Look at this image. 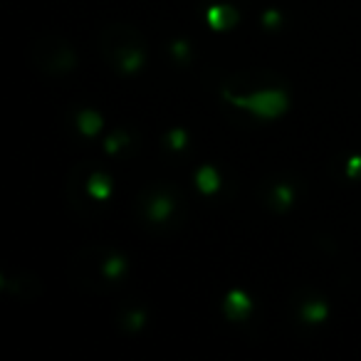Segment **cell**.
I'll return each mask as SVG.
<instances>
[{
    "mask_svg": "<svg viewBox=\"0 0 361 361\" xmlns=\"http://www.w3.org/2000/svg\"><path fill=\"white\" fill-rule=\"evenodd\" d=\"M32 62L40 67L45 75H67L75 70L77 55L72 45H67L60 37H42L32 45Z\"/></svg>",
    "mask_w": 361,
    "mask_h": 361,
    "instance_id": "1",
    "label": "cell"
},
{
    "mask_svg": "<svg viewBox=\"0 0 361 361\" xmlns=\"http://www.w3.org/2000/svg\"><path fill=\"white\" fill-rule=\"evenodd\" d=\"M226 97L233 102L235 106H243V109H250L252 114L262 116V119H275V116L285 114L287 106H290V99L282 90H265V92H255L250 97H233L226 92Z\"/></svg>",
    "mask_w": 361,
    "mask_h": 361,
    "instance_id": "2",
    "label": "cell"
},
{
    "mask_svg": "<svg viewBox=\"0 0 361 361\" xmlns=\"http://www.w3.org/2000/svg\"><path fill=\"white\" fill-rule=\"evenodd\" d=\"M102 52H104L106 60L116 62L121 60V55H126L134 47H141V35L129 25H111L102 32Z\"/></svg>",
    "mask_w": 361,
    "mask_h": 361,
    "instance_id": "3",
    "label": "cell"
},
{
    "mask_svg": "<svg viewBox=\"0 0 361 361\" xmlns=\"http://www.w3.org/2000/svg\"><path fill=\"white\" fill-rule=\"evenodd\" d=\"M206 18L213 30H231L240 20V16H238V11L233 6H213Z\"/></svg>",
    "mask_w": 361,
    "mask_h": 361,
    "instance_id": "4",
    "label": "cell"
},
{
    "mask_svg": "<svg viewBox=\"0 0 361 361\" xmlns=\"http://www.w3.org/2000/svg\"><path fill=\"white\" fill-rule=\"evenodd\" d=\"M250 307H252V302H250V297H247L245 292L233 290V292H228L223 310H226V317L240 322V319H245V317L250 314Z\"/></svg>",
    "mask_w": 361,
    "mask_h": 361,
    "instance_id": "5",
    "label": "cell"
},
{
    "mask_svg": "<svg viewBox=\"0 0 361 361\" xmlns=\"http://www.w3.org/2000/svg\"><path fill=\"white\" fill-rule=\"evenodd\" d=\"M196 183H198V191L201 193H216L221 188V176L213 166H203L201 171L196 173Z\"/></svg>",
    "mask_w": 361,
    "mask_h": 361,
    "instance_id": "6",
    "label": "cell"
},
{
    "mask_svg": "<svg viewBox=\"0 0 361 361\" xmlns=\"http://www.w3.org/2000/svg\"><path fill=\"white\" fill-rule=\"evenodd\" d=\"M87 191H90V196L97 198V201H106L111 193V178L104 173H94L90 178V183H87Z\"/></svg>",
    "mask_w": 361,
    "mask_h": 361,
    "instance_id": "7",
    "label": "cell"
},
{
    "mask_svg": "<svg viewBox=\"0 0 361 361\" xmlns=\"http://www.w3.org/2000/svg\"><path fill=\"white\" fill-rule=\"evenodd\" d=\"M77 126H80V131L85 136H94V134H99V129H102V116L92 109H85L77 116Z\"/></svg>",
    "mask_w": 361,
    "mask_h": 361,
    "instance_id": "8",
    "label": "cell"
},
{
    "mask_svg": "<svg viewBox=\"0 0 361 361\" xmlns=\"http://www.w3.org/2000/svg\"><path fill=\"white\" fill-rule=\"evenodd\" d=\"M171 208H173V203H171L169 196H156L154 201L149 203V218L151 221H166L171 213Z\"/></svg>",
    "mask_w": 361,
    "mask_h": 361,
    "instance_id": "9",
    "label": "cell"
},
{
    "mask_svg": "<svg viewBox=\"0 0 361 361\" xmlns=\"http://www.w3.org/2000/svg\"><path fill=\"white\" fill-rule=\"evenodd\" d=\"M119 65L121 72H136L141 65H144V50L141 47H134V50H129L126 55H121V60L116 62Z\"/></svg>",
    "mask_w": 361,
    "mask_h": 361,
    "instance_id": "10",
    "label": "cell"
},
{
    "mask_svg": "<svg viewBox=\"0 0 361 361\" xmlns=\"http://www.w3.org/2000/svg\"><path fill=\"white\" fill-rule=\"evenodd\" d=\"M302 319L310 322V324H317V322L326 319V305L324 302H307L302 307Z\"/></svg>",
    "mask_w": 361,
    "mask_h": 361,
    "instance_id": "11",
    "label": "cell"
},
{
    "mask_svg": "<svg viewBox=\"0 0 361 361\" xmlns=\"http://www.w3.org/2000/svg\"><path fill=\"white\" fill-rule=\"evenodd\" d=\"M275 206L277 211H287V208L292 206V188L290 186H277L275 188Z\"/></svg>",
    "mask_w": 361,
    "mask_h": 361,
    "instance_id": "12",
    "label": "cell"
},
{
    "mask_svg": "<svg viewBox=\"0 0 361 361\" xmlns=\"http://www.w3.org/2000/svg\"><path fill=\"white\" fill-rule=\"evenodd\" d=\"M126 262L124 257H109V260L104 262V275L106 277H119L121 272H124Z\"/></svg>",
    "mask_w": 361,
    "mask_h": 361,
    "instance_id": "13",
    "label": "cell"
},
{
    "mask_svg": "<svg viewBox=\"0 0 361 361\" xmlns=\"http://www.w3.org/2000/svg\"><path fill=\"white\" fill-rule=\"evenodd\" d=\"M126 141H129V136L124 134V131H119V134H114V136H109V139H106V154H116V151L121 149V146L126 144Z\"/></svg>",
    "mask_w": 361,
    "mask_h": 361,
    "instance_id": "14",
    "label": "cell"
},
{
    "mask_svg": "<svg viewBox=\"0 0 361 361\" xmlns=\"http://www.w3.org/2000/svg\"><path fill=\"white\" fill-rule=\"evenodd\" d=\"M186 141H188V136H186V131L183 129H173L169 134V144H171V149H183V146H186Z\"/></svg>",
    "mask_w": 361,
    "mask_h": 361,
    "instance_id": "15",
    "label": "cell"
},
{
    "mask_svg": "<svg viewBox=\"0 0 361 361\" xmlns=\"http://www.w3.org/2000/svg\"><path fill=\"white\" fill-rule=\"evenodd\" d=\"M171 52H173V57H178L180 62H186L188 60V42H183V40L173 42V45H171Z\"/></svg>",
    "mask_w": 361,
    "mask_h": 361,
    "instance_id": "16",
    "label": "cell"
},
{
    "mask_svg": "<svg viewBox=\"0 0 361 361\" xmlns=\"http://www.w3.org/2000/svg\"><path fill=\"white\" fill-rule=\"evenodd\" d=\"M346 173H349L351 178H359L361 176V156H351L349 164H346Z\"/></svg>",
    "mask_w": 361,
    "mask_h": 361,
    "instance_id": "17",
    "label": "cell"
},
{
    "mask_svg": "<svg viewBox=\"0 0 361 361\" xmlns=\"http://www.w3.org/2000/svg\"><path fill=\"white\" fill-rule=\"evenodd\" d=\"M280 20H282V16H280V13H277V11H267V13H265V18H262V23H265V27H270V30H272V27L280 25Z\"/></svg>",
    "mask_w": 361,
    "mask_h": 361,
    "instance_id": "18",
    "label": "cell"
},
{
    "mask_svg": "<svg viewBox=\"0 0 361 361\" xmlns=\"http://www.w3.org/2000/svg\"><path fill=\"white\" fill-rule=\"evenodd\" d=\"M141 324H144V312H134V314L129 317V326L131 329H139Z\"/></svg>",
    "mask_w": 361,
    "mask_h": 361,
    "instance_id": "19",
    "label": "cell"
}]
</instances>
